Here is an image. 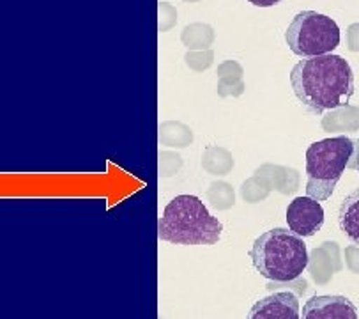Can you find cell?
<instances>
[{
  "mask_svg": "<svg viewBox=\"0 0 359 319\" xmlns=\"http://www.w3.org/2000/svg\"><path fill=\"white\" fill-rule=\"evenodd\" d=\"M345 41H347V48L351 52H359V23H352L347 27Z\"/></svg>",
  "mask_w": 359,
  "mask_h": 319,
  "instance_id": "obj_25",
  "label": "cell"
},
{
  "mask_svg": "<svg viewBox=\"0 0 359 319\" xmlns=\"http://www.w3.org/2000/svg\"><path fill=\"white\" fill-rule=\"evenodd\" d=\"M223 226L195 195H179L168 202L158 222V237L174 245H216Z\"/></svg>",
  "mask_w": 359,
  "mask_h": 319,
  "instance_id": "obj_2",
  "label": "cell"
},
{
  "mask_svg": "<svg viewBox=\"0 0 359 319\" xmlns=\"http://www.w3.org/2000/svg\"><path fill=\"white\" fill-rule=\"evenodd\" d=\"M320 126L331 134H340V131H359V107L345 105V107L333 108L323 117Z\"/></svg>",
  "mask_w": 359,
  "mask_h": 319,
  "instance_id": "obj_12",
  "label": "cell"
},
{
  "mask_svg": "<svg viewBox=\"0 0 359 319\" xmlns=\"http://www.w3.org/2000/svg\"><path fill=\"white\" fill-rule=\"evenodd\" d=\"M255 178L262 179L264 185L269 190H278L283 195H292L299 188L301 176L299 172L290 167H280V165L266 164L255 171Z\"/></svg>",
  "mask_w": 359,
  "mask_h": 319,
  "instance_id": "obj_10",
  "label": "cell"
},
{
  "mask_svg": "<svg viewBox=\"0 0 359 319\" xmlns=\"http://www.w3.org/2000/svg\"><path fill=\"white\" fill-rule=\"evenodd\" d=\"M202 167L205 172L215 176H225L233 169L232 152L219 145H209L202 155Z\"/></svg>",
  "mask_w": 359,
  "mask_h": 319,
  "instance_id": "obj_14",
  "label": "cell"
},
{
  "mask_svg": "<svg viewBox=\"0 0 359 319\" xmlns=\"http://www.w3.org/2000/svg\"><path fill=\"white\" fill-rule=\"evenodd\" d=\"M177 23V9L167 2H159L158 6V29L163 30L172 29Z\"/></svg>",
  "mask_w": 359,
  "mask_h": 319,
  "instance_id": "obj_21",
  "label": "cell"
},
{
  "mask_svg": "<svg viewBox=\"0 0 359 319\" xmlns=\"http://www.w3.org/2000/svg\"><path fill=\"white\" fill-rule=\"evenodd\" d=\"M280 287H290V289L297 291V298L303 297L304 293H306V280H304L303 277H297L294 278V280H289V282H269L267 284V289H280Z\"/></svg>",
  "mask_w": 359,
  "mask_h": 319,
  "instance_id": "obj_22",
  "label": "cell"
},
{
  "mask_svg": "<svg viewBox=\"0 0 359 319\" xmlns=\"http://www.w3.org/2000/svg\"><path fill=\"white\" fill-rule=\"evenodd\" d=\"M294 94L310 114L345 107L354 94V73L347 60L334 53L304 57L290 71Z\"/></svg>",
  "mask_w": 359,
  "mask_h": 319,
  "instance_id": "obj_1",
  "label": "cell"
},
{
  "mask_svg": "<svg viewBox=\"0 0 359 319\" xmlns=\"http://www.w3.org/2000/svg\"><path fill=\"white\" fill-rule=\"evenodd\" d=\"M250 256L257 271L269 282L294 280L303 275L308 264V250L303 237L282 227L257 237Z\"/></svg>",
  "mask_w": 359,
  "mask_h": 319,
  "instance_id": "obj_3",
  "label": "cell"
},
{
  "mask_svg": "<svg viewBox=\"0 0 359 319\" xmlns=\"http://www.w3.org/2000/svg\"><path fill=\"white\" fill-rule=\"evenodd\" d=\"M289 229L297 236H313L324 226V209L311 197H297L287 208Z\"/></svg>",
  "mask_w": 359,
  "mask_h": 319,
  "instance_id": "obj_6",
  "label": "cell"
},
{
  "mask_svg": "<svg viewBox=\"0 0 359 319\" xmlns=\"http://www.w3.org/2000/svg\"><path fill=\"white\" fill-rule=\"evenodd\" d=\"M184 2H189V4H191V2H198V0H184Z\"/></svg>",
  "mask_w": 359,
  "mask_h": 319,
  "instance_id": "obj_28",
  "label": "cell"
},
{
  "mask_svg": "<svg viewBox=\"0 0 359 319\" xmlns=\"http://www.w3.org/2000/svg\"><path fill=\"white\" fill-rule=\"evenodd\" d=\"M250 4L257 6V8H271V6L280 4L282 0H248Z\"/></svg>",
  "mask_w": 359,
  "mask_h": 319,
  "instance_id": "obj_27",
  "label": "cell"
},
{
  "mask_svg": "<svg viewBox=\"0 0 359 319\" xmlns=\"http://www.w3.org/2000/svg\"><path fill=\"white\" fill-rule=\"evenodd\" d=\"M184 60L193 71L201 73L211 66L212 60H215V53H212V50H191V52L186 53Z\"/></svg>",
  "mask_w": 359,
  "mask_h": 319,
  "instance_id": "obj_19",
  "label": "cell"
},
{
  "mask_svg": "<svg viewBox=\"0 0 359 319\" xmlns=\"http://www.w3.org/2000/svg\"><path fill=\"white\" fill-rule=\"evenodd\" d=\"M348 169H355L359 172V141L354 142V152H352V158L347 165Z\"/></svg>",
  "mask_w": 359,
  "mask_h": 319,
  "instance_id": "obj_26",
  "label": "cell"
},
{
  "mask_svg": "<svg viewBox=\"0 0 359 319\" xmlns=\"http://www.w3.org/2000/svg\"><path fill=\"white\" fill-rule=\"evenodd\" d=\"M308 271L311 273V278L317 286H326L333 278L334 273L341 271L340 247L334 242H324L323 245L311 250L308 256Z\"/></svg>",
  "mask_w": 359,
  "mask_h": 319,
  "instance_id": "obj_9",
  "label": "cell"
},
{
  "mask_svg": "<svg viewBox=\"0 0 359 319\" xmlns=\"http://www.w3.org/2000/svg\"><path fill=\"white\" fill-rule=\"evenodd\" d=\"M181 41L189 50H209L215 41V30L208 23H191L182 30Z\"/></svg>",
  "mask_w": 359,
  "mask_h": 319,
  "instance_id": "obj_15",
  "label": "cell"
},
{
  "mask_svg": "<svg viewBox=\"0 0 359 319\" xmlns=\"http://www.w3.org/2000/svg\"><path fill=\"white\" fill-rule=\"evenodd\" d=\"M208 201L211 202L212 208L225 211L236 204V192L232 185L226 181H216L209 186L208 190Z\"/></svg>",
  "mask_w": 359,
  "mask_h": 319,
  "instance_id": "obj_16",
  "label": "cell"
},
{
  "mask_svg": "<svg viewBox=\"0 0 359 319\" xmlns=\"http://www.w3.org/2000/svg\"><path fill=\"white\" fill-rule=\"evenodd\" d=\"M338 223L345 236L354 245H359V188L344 199L338 211Z\"/></svg>",
  "mask_w": 359,
  "mask_h": 319,
  "instance_id": "obj_11",
  "label": "cell"
},
{
  "mask_svg": "<svg viewBox=\"0 0 359 319\" xmlns=\"http://www.w3.org/2000/svg\"><path fill=\"white\" fill-rule=\"evenodd\" d=\"M245 93V82L243 77H223L218 82V94L222 98L241 96Z\"/></svg>",
  "mask_w": 359,
  "mask_h": 319,
  "instance_id": "obj_20",
  "label": "cell"
},
{
  "mask_svg": "<svg viewBox=\"0 0 359 319\" xmlns=\"http://www.w3.org/2000/svg\"><path fill=\"white\" fill-rule=\"evenodd\" d=\"M287 45L296 56L317 57L340 46V27L333 18L315 11H301L294 16L285 32Z\"/></svg>",
  "mask_w": 359,
  "mask_h": 319,
  "instance_id": "obj_5",
  "label": "cell"
},
{
  "mask_svg": "<svg viewBox=\"0 0 359 319\" xmlns=\"http://www.w3.org/2000/svg\"><path fill=\"white\" fill-rule=\"evenodd\" d=\"M246 319H301L299 298L290 291H278L255 301Z\"/></svg>",
  "mask_w": 359,
  "mask_h": 319,
  "instance_id": "obj_7",
  "label": "cell"
},
{
  "mask_svg": "<svg viewBox=\"0 0 359 319\" xmlns=\"http://www.w3.org/2000/svg\"><path fill=\"white\" fill-rule=\"evenodd\" d=\"M243 67L236 63V60H225L218 66V77H243Z\"/></svg>",
  "mask_w": 359,
  "mask_h": 319,
  "instance_id": "obj_24",
  "label": "cell"
},
{
  "mask_svg": "<svg viewBox=\"0 0 359 319\" xmlns=\"http://www.w3.org/2000/svg\"><path fill=\"white\" fill-rule=\"evenodd\" d=\"M269 193H271V190L264 185L262 179L255 178V176L250 179H246L245 185H243V188H241L243 199H245L246 202H250V204H255V202L264 201V199H266Z\"/></svg>",
  "mask_w": 359,
  "mask_h": 319,
  "instance_id": "obj_17",
  "label": "cell"
},
{
  "mask_svg": "<svg viewBox=\"0 0 359 319\" xmlns=\"http://www.w3.org/2000/svg\"><path fill=\"white\" fill-rule=\"evenodd\" d=\"M158 141L161 145L170 148H188L193 142V131L188 124L179 121H167L158 128Z\"/></svg>",
  "mask_w": 359,
  "mask_h": 319,
  "instance_id": "obj_13",
  "label": "cell"
},
{
  "mask_svg": "<svg viewBox=\"0 0 359 319\" xmlns=\"http://www.w3.org/2000/svg\"><path fill=\"white\" fill-rule=\"evenodd\" d=\"M301 319H358V308L347 297H311L304 304Z\"/></svg>",
  "mask_w": 359,
  "mask_h": 319,
  "instance_id": "obj_8",
  "label": "cell"
},
{
  "mask_svg": "<svg viewBox=\"0 0 359 319\" xmlns=\"http://www.w3.org/2000/svg\"><path fill=\"white\" fill-rule=\"evenodd\" d=\"M158 167L161 178H172L182 167V158L177 152L172 151H159L158 155Z\"/></svg>",
  "mask_w": 359,
  "mask_h": 319,
  "instance_id": "obj_18",
  "label": "cell"
},
{
  "mask_svg": "<svg viewBox=\"0 0 359 319\" xmlns=\"http://www.w3.org/2000/svg\"><path fill=\"white\" fill-rule=\"evenodd\" d=\"M344 259L352 273H359V247L348 245L347 249L344 250Z\"/></svg>",
  "mask_w": 359,
  "mask_h": 319,
  "instance_id": "obj_23",
  "label": "cell"
},
{
  "mask_svg": "<svg viewBox=\"0 0 359 319\" xmlns=\"http://www.w3.org/2000/svg\"><path fill=\"white\" fill-rule=\"evenodd\" d=\"M352 152L354 141L344 135L311 144L306 151V197L327 201L347 169Z\"/></svg>",
  "mask_w": 359,
  "mask_h": 319,
  "instance_id": "obj_4",
  "label": "cell"
}]
</instances>
